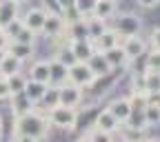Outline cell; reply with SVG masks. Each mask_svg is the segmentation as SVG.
<instances>
[{"mask_svg":"<svg viewBox=\"0 0 160 142\" xmlns=\"http://www.w3.org/2000/svg\"><path fill=\"white\" fill-rule=\"evenodd\" d=\"M127 122H129V129H140V131H145V127H147L145 113H142V111H131V115L127 118Z\"/></svg>","mask_w":160,"mask_h":142,"instance_id":"4dcf8cb0","label":"cell"},{"mask_svg":"<svg viewBox=\"0 0 160 142\" xmlns=\"http://www.w3.org/2000/svg\"><path fill=\"white\" fill-rule=\"evenodd\" d=\"M47 129H49V122L47 118H42L40 113H36L33 109L25 115L16 118V135H29V138H45L47 135Z\"/></svg>","mask_w":160,"mask_h":142,"instance_id":"6da1fadb","label":"cell"},{"mask_svg":"<svg viewBox=\"0 0 160 142\" xmlns=\"http://www.w3.org/2000/svg\"><path fill=\"white\" fill-rule=\"evenodd\" d=\"M127 100H129L131 111H145V107L149 105V95L145 91H131V95Z\"/></svg>","mask_w":160,"mask_h":142,"instance_id":"4316f807","label":"cell"},{"mask_svg":"<svg viewBox=\"0 0 160 142\" xmlns=\"http://www.w3.org/2000/svg\"><path fill=\"white\" fill-rule=\"evenodd\" d=\"M102 58L107 60L109 69H118V67H122V65H127V62H129L120 45H116V47H113V49H109V51H105V53H102Z\"/></svg>","mask_w":160,"mask_h":142,"instance_id":"2e32d148","label":"cell"},{"mask_svg":"<svg viewBox=\"0 0 160 142\" xmlns=\"http://www.w3.org/2000/svg\"><path fill=\"white\" fill-rule=\"evenodd\" d=\"M33 40H36V33L33 31H29L27 27H22L20 29V33L13 38V42H22V45H33Z\"/></svg>","mask_w":160,"mask_h":142,"instance_id":"836d02e7","label":"cell"},{"mask_svg":"<svg viewBox=\"0 0 160 142\" xmlns=\"http://www.w3.org/2000/svg\"><path fill=\"white\" fill-rule=\"evenodd\" d=\"M136 2H138L140 7H145V9H153V7L160 5V0H136Z\"/></svg>","mask_w":160,"mask_h":142,"instance_id":"ab89813d","label":"cell"},{"mask_svg":"<svg viewBox=\"0 0 160 142\" xmlns=\"http://www.w3.org/2000/svg\"><path fill=\"white\" fill-rule=\"evenodd\" d=\"M140 82H142V91L147 95H160V73L145 71V76H142Z\"/></svg>","mask_w":160,"mask_h":142,"instance_id":"e0dca14e","label":"cell"},{"mask_svg":"<svg viewBox=\"0 0 160 142\" xmlns=\"http://www.w3.org/2000/svg\"><path fill=\"white\" fill-rule=\"evenodd\" d=\"M80 100H82V89H78V87H73L69 82H65V85L58 87V105L76 109L80 105Z\"/></svg>","mask_w":160,"mask_h":142,"instance_id":"5b68a950","label":"cell"},{"mask_svg":"<svg viewBox=\"0 0 160 142\" xmlns=\"http://www.w3.org/2000/svg\"><path fill=\"white\" fill-rule=\"evenodd\" d=\"M56 5L60 7V11H67V9H71L76 5V0H56Z\"/></svg>","mask_w":160,"mask_h":142,"instance_id":"f35d334b","label":"cell"},{"mask_svg":"<svg viewBox=\"0 0 160 142\" xmlns=\"http://www.w3.org/2000/svg\"><path fill=\"white\" fill-rule=\"evenodd\" d=\"M69 49L73 51V56H76L78 62H89L91 56L98 53V51L93 49V45H91V40H71V42H69Z\"/></svg>","mask_w":160,"mask_h":142,"instance_id":"52a82bcc","label":"cell"},{"mask_svg":"<svg viewBox=\"0 0 160 142\" xmlns=\"http://www.w3.org/2000/svg\"><path fill=\"white\" fill-rule=\"evenodd\" d=\"M47 122L51 127H58V129H65V131H71L78 122V111L71 109V107H62V105H56L49 109L47 113Z\"/></svg>","mask_w":160,"mask_h":142,"instance_id":"7a4b0ae2","label":"cell"},{"mask_svg":"<svg viewBox=\"0 0 160 142\" xmlns=\"http://www.w3.org/2000/svg\"><path fill=\"white\" fill-rule=\"evenodd\" d=\"M109 2H116V0H109Z\"/></svg>","mask_w":160,"mask_h":142,"instance_id":"c3c4849f","label":"cell"},{"mask_svg":"<svg viewBox=\"0 0 160 142\" xmlns=\"http://www.w3.org/2000/svg\"><path fill=\"white\" fill-rule=\"evenodd\" d=\"M149 42H151V51H160V27H156L149 36Z\"/></svg>","mask_w":160,"mask_h":142,"instance_id":"8d00e7d4","label":"cell"},{"mask_svg":"<svg viewBox=\"0 0 160 142\" xmlns=\"http://www.w3.org/2000/svg\"><path fill=\"white\" fill-rule=\"evenodd\" d=\"M116 13V2H109V0H98L96 2V9H93V16L100 18V20H107Z\"/></svg>","mask_w":160,"mask_h":142,"instance_id":"cb8c5ba5","label":"cell"},{"mask_svg":"<svg viewBox=\"0 0 160 142\" xmlns=\"http://www.w3.org/2000/svg\"><path fill=\"white\" fill-rule=\"evenodd\" d=\"M120 47H122L127 60H136V58H140V56L145 53L147 42H145L142 38H138V36H131V38H125V42L120 45Z\"/></svg>","mask_w":160,"mask_h":142,"instance_id":"ba28073f","label":"cell"},{"mask_svg":"<svg viewBox=\"0 0 160 142\" xmlns=\"http://www.w3.org/2000/svg\"><path fill=\"white\" fill-rule=\"evenodd\" d=\"M13 142H38L36 138H29V135H16Z\"/></svg>","mask_w":160,"mask_h":142,"instance_id":"60d3db41","label":"cell"},{"mask_svg":"<svg viewBox=\"0 0 160 142\" xmlns=\"http://www.w3.org/2000/svg\"><path fill=\"white\" fill-rule=\"evenodd\" d=\"M47 89H49V85H42V82H36V80H29L27 78V85H25V91L22 93L29 98L31 105H36V102H42Z\"/></svg>","mask_w":160,"mask_h":142,"instance_id":"8fae6325","label":"cell"},{"mask_svg":"<svg viewBox=\"0 0 160 142\" xmlns=\"http://www.w3.org/2000/svg\"><path fill=\"white\" fill-rule=\"evenodd\" d=\"M45 16H47L45 9H29V11L25 13V18H22V25H25L29 31L40 33V31H42V25H45Z\"/></svg>","mask_w":160,"mask_h":142,"instance_id":"9c48e42d","label":"cell"},{"mask_svg":"<svg viewBox=\"0 0 160 142\" xmlns=\"http://www.w3.org/2000/svg\"><path fill=\"white\" fill-rule=\"evenodd\" d=\"M67 82L73 85V87H78V89H85V87H89V85L96 82V76H93V71L89 69L87 62H76L67 71Z\"/></svg>","mask_w":160,"mask_h":142,"instance_id":"277c9868","label":"cell"},{"mask_svg":"<svg viewBox=\"0 0 160 142\" xmlns=\"http://www.w3.org/2000/svg\"><path fill=\"white\" fill-rule=\"evenodd\" d=\"M5 56H7V51H5V49H0V62L5 60Z\"/></svg>","mask_w":160,"mask_h":142,"instance_id":"b9f144b4","label":"cell"},{"mask_svg":"<svg viewBox=\"0 0 160 142\" xmlns=\"http://www.w3.org/2000/svg\"><path fill=\"white\" fill-rule=\"evenodd\" d=\"M13 2H16V5H20V2H27V0H13Z\"/></svg>","mask_w":160,"mask_h":142,"instance_id":"ee69618b","label":"cell"},{"mask_svg":"<svg viewBox=\"0 0 160 142\" xmlns=\"http://www.w3.org/2000/svg\"><path fill=\"white\" fill-rule=\"evenodd\" d=\"M145 142H160V138H151V140H145Z\"/></svg>","mask_w":160,"mask_h":142,"instance_id":"7bdbcfd3","label":"cell"},{"mask_svg":"<svg viewBox=\"0 0 160 142\" xmlns=\"http://www.w3.org/2000/svg\"><path fill=\"white\" fill-rule=\"evenodd\" d=\"M69 40H89V33H87V22L85 18H80L78 22L69 25Z\"/></svg>","mask_w":160,"mask_h":142,"instance_id":"d4e9b609","label":"cell"},{"mask_svg":"<svg viewBox=\"0 0 160 142\" xmlns=\"http://www.w3.org/2000/svg\"><path fill=\"white\" fill-rule=\"evenodd\" d=\"M0 33H2V27H0Z\"/></svg>","mask_w":160,"mask_h":142,"instance_id":"7dc6e473","label":"cell"},{"mask_svg":"<svg viewBox=\"0 0 160 142\" xmlns=\"http://www.w3.org/2000/svg\"><path fill=\"white\" fill-rule=\"evenodd\" d=\"M96 129H100V131H107V133H113V131H118L120 129V122L109 113V109H105V111H100L98 113V118H96V125H93Z\"/></svg>","mask_w":160,"mask_h":142,"instance_id":"4fadbf2b","label":"cell"},{"mask_svg":"<svg viewBox=\"0 0 160 142\" xmlns=\"http://www.w3.org/2000/svg\"><path fill=\"white\" fill-rule=\"evenodd\" d=\"M9 56L18 58L20 62H25V60H29L33 56V45H22V42H13V40H9V45L5 49Z\"/></svg>","mask_w":160,"mask_h":142,"instance_id":"9a60e30c","label":"cell"},{"mask_svg":"<svg viewBox=\"0 0 160 142\" xmlns=\"http://www.w3.org/2000/svg\"><path fill=\"white\" fill-rule=\"evenodd\" d=\"M122 140H125V142H142V131H140V129H129V127H125V129H122Z\"/></svg>","mask_w":160,"mask_h":142,"instance_id":"d590c367","label":"cell"},{"mask_svg":"<svg viewBox=\"0 0 160 142\" xmlns=\"http://www.w3.org/2000/svg\"><path fill=\"white\" fill-rule=\"evenodd\" d=\"M29 80H36V82H42V85H51V73H49V62L47 60H40V62H36L31 67Z\"/></svg>","mask_w":160,"mask_h":142,"instance_id":"5bb4252c","label":"cell"},{"mask_svg":"<svg viewBox=\"0 0 160 142\" xmlns=\"http://www.w3.org/2000/svg\"><path fill=\"white\" fill-rule=\"evenodd\" d=\"M91 45H93V49H96L98 53H105V51L113 49L116 45H120V42H118V33H116L113 29H107L102 36H98L96 40H91Z\"/></svg>","mask_w":160,"mask_h":142,"instance_id":"30bf717a","label":"cell"},{"mask_svg":"<svg viewBox=\"0 0 160 142\" xmlns=\"http://www.w3.org/2000/svg\"><path fill=\"white\" fill-rule=\"evenodd\" d=\"M89 142H113V135L111 133H107V131H100V129H91V133H89Z\"/></svg>","mask_w":160,"mask_h":142,"instance_id":"d6a6232c","label":"cell"},{"mask_svg":"<svg viewBox=\"0 0 160 142\" xmlns=\"http://www.w3.org/2000/svg\"><path fill=\"white\" fill-rule=\"evenodd\" d=\"M109 113L118 120V122H127V118L131 115V107H129V100L127 98H118L109 105Z\"/></svg>","mask_w":160,"mask_h":142,"instance_id":"7c38bea8","label":"cell"},{"mask_svg":"<svg viewBox=\"0 0 160 142\" xmlns=\"http://www.w3.org/2000/svg\"><path fill=\"white\" fill-rule=\"evenodd\" d=\"M9 98V87H7V78L0 76V100H7Z\"/></svg>","mask_w":160,"mask_h":142,"instance_id":"74e56055","label":"cell"},{"mask_svg":"<svg viewBox=\"0 0 160 142\" xmlns=\"http://www.w3.org/2000/svg\"><path fill=\"white\" fill-rule=\"evenodd\" d=\"M18 9L20 5H16L13 0H5V2H0V27H5L7 22L18 18Z\"/></svg>","mask_w":160,"mask_h":142,"instance_id":"ac0fdd59","label":"cell"},{"mask_svg":"<svg viewBox=\"0 0 160 142\" xmlns=\"http://www.w3.org/2000/svg\"><path fill=\"white\" fill-rule=\"evenodd\" d=\"M85 22H87V33H89V40H96L98 36H102L107 31V22L105 20H100L96 16H89L85 18Z\"/></svg>","mask_w":160,"mask_h":142,"instance_id":"44dd1931","label":"cell"},{"mask_svg":"<svg viewBox=\"0 0 160 142\" xmlns=\"http://www.w3.org/2000/svg\"><path fill=\"white\" fill-rule=\"evenodd\" d=\"M145 122H147V127H153V125H160V109H158V105L156 102H149L147 107H145Z\"/></svg>","mask_w":160,"mask_h":142,"instance_id":"f1b7e54d","label":"cell"},{"mask_svg":"<svg viewBox=\"0 0 160 142\" xmlns=\"http://www.w3.org/2000/svg\"><path fill=\"white\" fill-rule=\"evenodd\" d=\"M89 69L93 71V76L96 78H102V76H107L111 69H109V65H107V60L102 58V53H93L91 56V60H89Z\"/></svg>","mask_w":160,"mask_h":142,"instance_id":"7402d4cb","label":"cell"},{"mask_svg":"<svg viewBox=\"0 0 160 142\" xmlns=\"http://www.w3.org/2000/svg\"><path fill=\"white\" fill-rule=\"evenodd\" d=\"M67 67L65 65H60L58 60H51L49 62V73H51V82L56 85V87H60V85H65L67 82Z\"/></svg>","mask_w":160,"mask_h":142,"instance_id":"603a6c76","label":"cell"},{"mask_svg":"<svg viewBox=\"0 0 160 142\" xmlns=\"http://www.w3.org/2000/svg\"><path fill=\"white\" fill-rule=\"evenodd\" d=\"M25 25H22V20H20V18H16V20H11V22H7L5 27H2V33L9 38V40H13L18 33H20V29H22Z\"/></svg>","mask_w":160,"mask_h":142,"instance_id":"1f68e13d","label":"cell"},{"mask_svg":"<svg viewBox=\"0 0 160 142\" xmlns=\"http://www.w3.org/2000/svg\"><path fill=\"white\" fill-rule=\"evenodd\" d=\"M53 60H58V62H60V65H65L67 69L73 67V65L78 62L76 56H73V51L69 49V45H67V47H60V49L56 51V58H53Z\"/></svg>","mask_w":160,"mask_h":142,"instance_id":"83f0119b","label":"cell"},{"mask_svg":"<svg viewBox=\"0 0 160 142\" xmlns=\"http://www.w3.org/2000/svg\"><path fill=\"white\" fill-rule=\"evenodd\" d=\"M25 85H27V78L22 73H16V76H9L7 78V87H9V98L11 95H18L25 91Z\"/></svg>","mask_w":160,"mask_h":142,"instance_id":"484cf974","label":"cell"},{"mask_svg":"<svg viewBox=\"0 0 160 142\" xmlns=\"http://www.w3.org/2000/svg\"><path fill=\"white\" fill-rule=\"evenodd\" d=\"M142 29V20L136 13H118L116 22H113V31L118 33V38H131L138 36Z\"/></svg>","mask_w":160,"mask_h":142,"instance_id":"3957f363","label":"cell"},{"mask_svg":"<svg viewBox=\"0 0 160 142\" xmlns=\"http://www.w3.org/2000/svg\"><path fill=\"white\" fill-rule=\"evenodd\" d=\"M20 69H22V62H20L18 58L9 56V53L5 56V60H2V62H0V76H5V78L20 73Z\"/></svg>","mask_w":160,"mask_h":142,"instance_id":"ffe728a7","label":"cell"},{"mask_svg":"<svg viewBox=\"0 0 160 142\" xmlns=\"http://www.w3.org/2000/svg\"><path fill=\"white\" fill-rule=\"evenodd\" d=\"M0 138H2V122H0Z\"/></svg>","mask_w":160,"mask_h":142,"instance_id":"bcb514c9","label":"cell"},{"mask_svg":"<svg viewBox=\"0 0 160 142\" xmlns=\"http://www.w3.org/2000/svg\"><path fill=\"white\" fill-rule=\"evenodd\" d=\"M67 31V22H65V18L60 16V13H49L45 16V25H42V31L40 33H45L47 38H58V36H62Z\"/></svg>","mask_w":160,"mask_h":142,"instance_id":"8992f818","label":"cell"},{"mask_svg":"<svg viewBox=\"0 0 160 142\" xmlns=\"http://www.w3.org/2000/svg\"><path fill=\"white\" fill-rule=\"evenodd\" d=\"M31 102H29V98L25 93H18V95H11V109H13V115L20 118V115H25L31 111Z\"/></svg>","mask_w":160,"mask_h":142,"instance_id":"d6986e66","label":"cell"},{"mask_svg":"<svg viewBox=\"0 0 160 142\" xmlns=\"http://www.w3.org/2000/svg\"><path fill=\"white\" fill-rule=\"evenodd\" d=\"M96 2H98V0H76L73 9L80 13V18H89V16H93Z\"/></svg>","mask_w":160,"mask_h":142,"instance_id":"f546056e","label":"cell"},{"mask_svg":"<svg viewBox=\"0 0 160 142\" xmlns=\"http://www.w3.org/2000/svg\"><path fill=\"white\" fill-rule=\"evenodd\" d=\"M147 71L160 73V51H149V56H147Z\"/></svg>","mask_w":160,"mask_h":142,"instance_id":"e575fe53","label":"cell"},{"mask_svg":"<svg viewBox=\"0 0 160 142\" xmlns=\"http://www.w3.org/2000/svg\"><path fill=\"white\" fill-rule=\"evenodd\" d=\"M78 142H89V138H82V140H78Z\"/></svg>","mask_w":160,"mask_h":142,"instance_id":"f6af8a7d","label":"cell"}]
</instances>
